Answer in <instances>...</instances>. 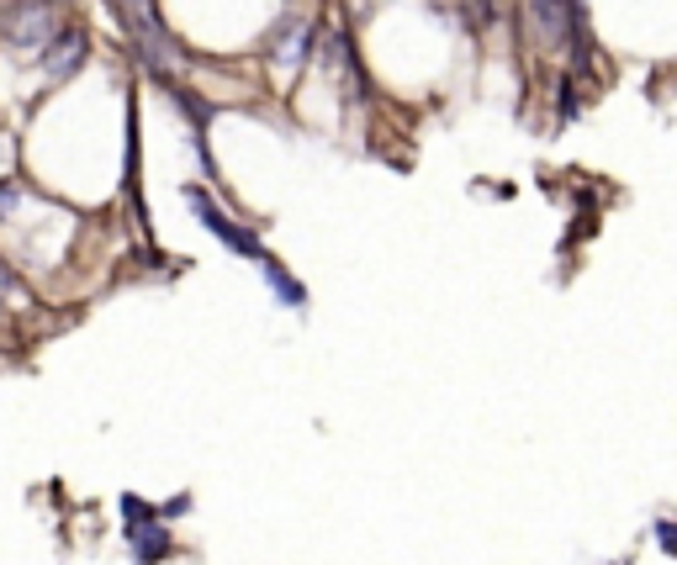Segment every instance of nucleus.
Returning a JSON list of instances; mask_svg holds the SVG:
<instances>
[{"instance_id":"7ed1b4c3","label":"nucleus","mask_w":677,"mask_h":565,"mask_svg":"<svg viewBox=\"0 0 677 565\" xmlns=\"http://www.w3.org/2000/svg\"><path fill=\"white\" fill-rule=\"evenodd\" d=\"M53 27H59V6H49V0H17L0 17V32L11 48H43L53 38Z\"/></svg>"},{"instance_id":"20e7f679","label":"nucleus","mask_w":677,"mask_h":565,"mask_svg":"<svg viewBox=\"0 0 677 565\" xmlns=\"http://www.w3.org/2000/svg\"><path fill=\"white\" fill-rule=\"evenodd\" d=\"M308 59H313V22L308 17H287L281 32L270 38V64L281 74H296Z\"/></svg>"},{"instance_id":"0eeeda50","label":"nucleus","mask_w":677,"mask_h":565,"mask_svg":"<svg viewBox=\"0 0 677 565\" xmlns=\"http://www.w3.org/2000/svg\"><path fill=\"white\" fill-rule=\"evenodd\" d=\"M260 275H265L270 291H275V296H281L287 306H308V291H302V281H291L281 260H270V254H265V260H260Z\"/></svg>"},{"instance_id":"f03ea898","label":"nucleus","mask_w":677,"mask_h":565,"mask_svg":"<svg viewBox=\"0 0 677 565\" xmlns=\"http://www.w3.org/2000/svg\"><path fill=\"white\" fill-rule=\"evenodd\" d=\"M85 59H91V32H85L80 22H59L53 27V38L43 43V53H38V64H43V80H49V85L74 80V74L85 70Z\"/></svg>"},{"instance_id":"1a4fd4ad","label":"nucleus","mask_w":677,"mask_h":565,"mask_svg":"<svg viewBox=\"0 0 677 565\" xmlns=\"http://www.w3.org/2000/svg\"><path fill=\"white\" fill-rule=\"evenodd\" d=\"M656 544H662L667 555H677V523L673 519H656Z\"/></svg>"},{"instance_id":"6e6552de","label":"nucleus","mask_w":677,"mask_h":565,"mask_svg":"<svg viewBox=\"0 0 677 565\" xmlns=\"http://www.w3.org/2000/svg\"><path fill=\"white\" fill-rule=\"evenodd\" d=\"M22 180H0V222H6V217L17 212V207H22Z\"/></svg>"},{"instance_id":"f257e3e1","label":"nucleus","mask_w":677,"mask_h":565,"mask_svg":"<svg viewBox=\"0 0 677 565\" xmlns=\"http://www.w3.org/2000/svg\"><path fill=\"white\" fill-rule=\"evenodd\" d=\"M186 207H191L196 222L218 238V243H228L233 254H243V260H254V264L265 260V243H260V233H254V228H243V222H233V217L222 212V207L201 186H186Z\"/></svg>"},{"instance_id":"423d86ee","label":"nucleus","mask_w":677,"mask_h":565,"mask_svg":"<svg viewBox=\"0 0 677 565\" xmlns=\"http://www.w3.org/2000/svg\"><path fill=\"white\" fill-rule=\"evenodd\" d=\"M127 544H133V561H138V565H159V561H169V550H175L159 519L127 523Z\"/></svg>"},{"instance_id":"39448f33","label":"nucleus","mask_w":677,"mask_h":565,"mask_svg":"<svg viewBox=\"0 0 677 565\" xmlns=\"http://www.w3.org/2000/svg\"><path fill=\"white\" fill-rule=\"evenodd\" d=\"M530 11L545 43H572V22L582 17V0H530Z\"/></svg>"}]
</instances>
